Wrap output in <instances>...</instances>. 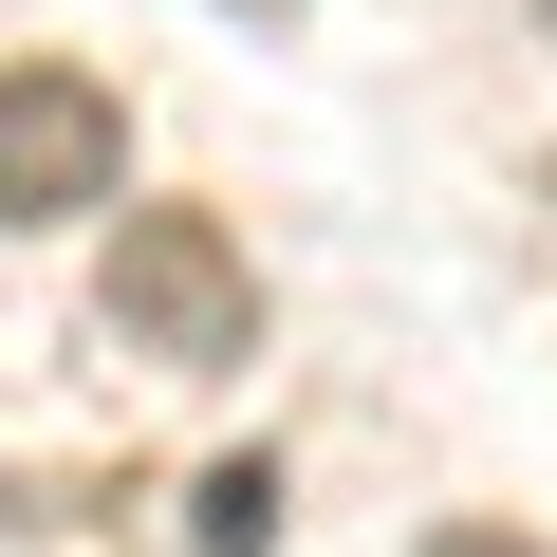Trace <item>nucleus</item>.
Masks as SVG:
<instances>
[{"label":"nucleus","instance_id":"nucleus-4","mask_svg":"<svg viewBox=\"0 0 557 557\" xmlns=\"http://www.w3.org/2000/svg\"><path fill=\"white\" fill-rule=\"evenodd\" d=\"M428 557H557V539H520V520H428Z\"/></svg>","mask_w":557,"mask_h":557},{"label":"nucleus","instance_id":"nucleus-1","mask_svg":"<svg viewBox=\"0 0 557 557\" xmlns=\"http://www.w3.org/2000/svg\"><path fill=\"white\" fill-rule=\"evenodd\" d=\"M94 335L149 354V372H242L260 354V260L223 205H131L112 260H94Z\"/></svg>","mask_w":557,"mask_h":557},{"label":"nucleus","instance_id":"nucleus-2","mask_svg":"<svg viewBox=\"0 0 557 557\" xmlns=\"http://www.w3.org/2000/svg\"><path fill=\"white\" fill-rule=\"evenodd\" d=\"M131 186V112L75 57H0V223H75Z\"/></svg>","mask_w":557,"mask_h":557},{"label":"nucleus","instance_id":"nucleus-3","mask_svg":"<svg viewBox=\"0 0 557 557\" xmlns=\"http://www.w3.org/2000/svg\"><path fill=\"white\" fill-rule=\"evenodd\" d=\"M278 539V465H205L186 483V557H260Z\"/></svg>","mask_w":557,"mask_h":557},{"label":"nucleus","instance_id":"nucleus-5","mask_svg":"<svg viewBox=\"0 0 557 557\" xmlns=\"http://www.w3.org/2000/svg\"><path fill=\"white\" fill-rule=\"evenodd\" d=\"M539 20H557V0H539Z\"/></svg>","mask_w":557,"mask_h":557}]
</instances>
